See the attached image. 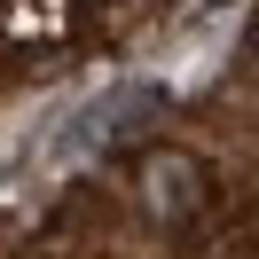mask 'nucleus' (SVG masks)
I'll list each match as a JSON object with an SVG mask.
<instances>
[{
  "label": "nucleus",
  "mask_w": 259,
  "mask_h": 259,
  "mask_svg": "<svg viewBox=\"0 0 259 259\" xmlns=\"http://www.w3.org/2000/svg\"><path fill=\"white\" fill-rule=\"evenodd\" d=\"M196 181H204V173H196L189 157H157V165H149V204H157V212H189L196 204Z\"/></svg>",
  "instance_id": "nucleus-1"
}]
</instances>
